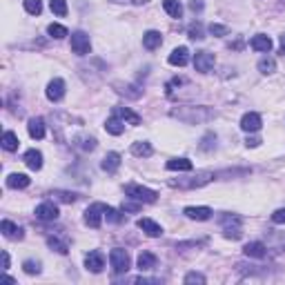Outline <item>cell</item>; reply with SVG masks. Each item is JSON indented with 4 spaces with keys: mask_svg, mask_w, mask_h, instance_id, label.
<instances>
[{
    "mask_svg": "<svg viewBox=\"0 0 285 285\" xmlns=\"http://www.w3.org/2000/svg\"><path fill=\"white\" fill-rule=\"evenodd\" d=\"M105 219H107L109 223H123L125 221V214H123L120 210H114V208H105Z\"/></svg>",
    "mask_w": 285,
    "mask_h": 285,
    "instance_id": "cell-33",
    "label": "cell"
},
{
    "mask_svg": "<svg viewBox=\"0 0 285 285\" xmlns=\"http://www.w3.org/2000/svg\"><path fill=\"white\" fill-rule=\"evenodd\" d=\"M29 183H31L29 176H25V174H9L7 176V185L11 189H25Z\"/></svg>",
    "mask_w": 285,
    "mask_h": 285,
    "instance_id": "cell-28",
    "label": "cell"
},
{
    "mask_svg": "<svg viewBox=\"0 0 285 285\" xmlns=\"http://www.w3.org/2000/svg\"><path fill=\"white\" fill-rule=\"evenodd\" d=\"M272 221L276 223V225H285V208L281 210H276L274 214H272Z\"/></svg>",
    "mask_w": 285,
    "mask_h": 285,
    "instance_id": "cell-44",
    "label": "cell"
},
{
    "mask_svg": "<svg viewBox=\"0 0 285 285\" xmlns=\"http://www.w3.org/2000/svg\"><path fill=\"white\" fill-rule=\"evenodd\" d=\"M105 130L109 134H114V136H120L125 132V120L118 118L116 114H111V118H107V123H105Z\"/></svg>",
    "mask_w": 285,
    "mask_h": 285,
    "instance_id": "cell-24",
    "label": "cell"
},
{
    "mask_svg": "<svg viewBox=\"0 0 285 285\" xmlns=\"http://www.w3.org/2000/svg\"><path fill=\"white\" fill-rule=\"evenodd\" d=\"M18 145H20V141H18V136H16L14 132H5L3 134V149L5 152H16Z\"/></svg>",
    "mask_w": 285,
    "mask_h": 285,
    "instance_id": "cell-29",
    "label": "cell"
},
{
    "mask_svg": "<svg viewBox=\"0 0 285 285\" xmlns=\"http://www.w3.org/2000/svg\"><path fill=\"white\" fill-rule=\"evenodd\" d=\"M22 270L27 274H40V261H25L22 263Z\"/></svg>",
    "mask_w": 285,
    "mask_h": 285,
    "instance_id": "cell-41",
    "label": "cell"
},
{
    "mask_svg": "<svg viewBox=\"0 0 285 285\" xmlns=\"http://www.w3.org/2000/svg\"><path fill=\"white\" fill-rule=\"evenodd\" d=\"M0 230H3L5 238H11V241H20V238L25 236V230H22L20 225H16V223H11V221L0 223Z\"/></svg>",
    "mask_w": 285,
    "mask_h": 285,
    "instance_id": "cell-10",
    "label": "cell"
},
{
    "mask_svg": "<svg viewBox=\"0 0 285 285\" xmlns=\"http://www.w3.org/2000/svg\"><path fill=\"white\" fill-rule=\"evenodd\" d=\"M187 36L192 38V40H203V25L200 22H194V25H189V29H187Z\"/></svg>",
    "mask_w": 285,
    "mask_h": 285,
    "instance_id": "cell-36",
    "label": "cell"
},
{
    "mask_svg": "<svg viewBox=\"0 0 285 285\" xmlns=\"http://www.w3.org/2000/svg\"><path fill=\"white\" fill-rule=\"evenodd\" d=\"M47 33H49L52 38H58V40H60V38L67 36V29H65L63 25H58V22H52V25L47 27Z\"/></svg>",
    "mask_w": 285,
    "mask_h": 285,
    "instance_id": "cell-34",
    "label": "cell"
},
{
    "mask_svg": "<svg viewBox=\"0 0 285 285\" xmlns=\"http://www.w3.org/2000/svg\"><path fill=\"white\" fill-rule=\"evenodd\" d=\"M132 154L138 156V158H149V156L154 154V149H152V145H149L147 141H138V143L132 145Z\"/></svg>",
    "mask_w": 285,
    "mask_h": 285,
    "instance_id": "cell-26",
    "label": "cell"
},
{
    "mask_svg": "<svg viewBox=\"0 0 285 285\" xmlns=\"http://www.w3.org/2000/svg\"><path fill=\"white\" fill-rule=\"evenodd\" d=\"M216 174L214 172H198L194 176H187V178H178V181H170L172 187H178V189H196V187H203L214 178Z\"/></svg>",
    "mask_w": 285,
    "mask_h": 285,
    "instance_id": "cell-2",
    "label": "cell"
},
{
    "mask_svg": "<svg viewBox=\"0 0 285 285\" xmlns=\"http://www.w3.org/2000/svg\"><path fill=\"white\" fill-rule=\"evenodd\" d=\"M214 145H216V134H212V132H210V134H205V136H203V141H200L198 147L203 149V152H208V149H212Z\"/></svg>",
    "mask_w": 285,
    "mask_h": 285,
    "instance_id": "cell-40",
    "label": "cell"
},
{
    "mask_svg": "<svg viewBox=\"0 0 285 285\" xmlns=\"http://www.w3.org/2000/svg\"><path fill=\"white\" fill-rule=\"evenodd\" d=\"M141 210V203H123V212H138Z\"/></svg>",
    "mask_w": 285,
    "mask_h": 285,
    "instance_id": "cell-45",
    "label": "cell"
},
{
    "mask_svg": "<svg viewBox=\"0 0 285 285\" xmlns=\"http://www.w3.org/2000/svg\"><path fill=\"white\" fill-rule=\"evenodd\" d=\"M185 283H205V276L198 274V272H189L185 276Z\"/></svg>",
    "mask_w": 285,
    "mask_h": 285,
    "instance_id": "cell-43",
    "label": "cell"
},
{
    "mask_svg": "<svg viewBox=\"0 0 285 285\" xmlns=\"http://www.w3.org/2000/svg\"><path fill=\"white\" fill-rule=\"evenodd\" d=\"M100 167H103V170L107 172V174H114V172L120 167V154L109 152V154L103 158V163H100Z\"/></svg>",
    "mask_w": 285,
    "mask_h": 285,
    "instance_id": "cell-21",
    "label": "cell"
},
{
    "mask_svg": "<svg viewBox=\"0 0 285 285\" xmlns=\"http://www.w3.org/2000/svg\"><path fill=\"white\" fill-rule=\"evenodd\" d=\"M250 47L254 49V52H270L272 49V38L265 36V33H259V36H254L252 40H250Z\"/></svg>",
    "mask_w": 285,
    "mask_h": 285,
    "instance_id": "cell-17",
    "label": "cell"
},
{
    "mask_svg": "<svg viewBox=\"0 0 285 285\" xmlns=\"http://www.w3.org/2000/svg\"><path fill=\"white\" fill-rule=\"evenodd\" d=\"M105 208H107L105 203H92L87 208V212H85V223H87L89 227H94V230H98V227H100V221H103V216H105Z\"/></svg>",
    "mask_w": 285,
    "mask_h": 285,
    "instance_id": "cell-5",
    "label": "cell"
},
{
    "mask_svg": "<svg viewBox=\"0 0 285 285\" xmlns=\"http://www.w3.org/2000/svg\"><path fill=\"white\" fill-rule=\"evenodd\" d=\"M216 63V58H214V54H210V52H196L194 54V69L200 71V74H208V71L214 67Z\"/></svg>",
    "mask_w": 285,
    "mask_h": 285,
    "instance_id": "cell-7",
    "label": "cell"
},
{
    "mask_svg": "<svg viewBox=\"0 0 285 285\" xmlns=\"http://www.w3.org/2000/svg\"><path fill=\"white\" fill-rule=\"evenodd\" d=\"M160 45H163V36H160V31H147L143 36V47L147 49V52H154V49H158Z\"/></svg>",
    "mask_w": 285,
    "mask_h": 285,
    "instance_id": "cell-16",
    "label": "cell"
},
{
    "mask_svg": "<svg viewBox=\"0 0 285 285\" xmlns=\"http://www.w3.org/2000/svg\"><path fill=\"white\" fill-rule=\"evenodd\" d=\"M241 130L243 132H259L261 130V116L256 114V111H248V114H243L241 118Z\"/></svg>",
    "mask_w": 285,
    "mask_h": 285,
    "instance_id": "cell-11",
    "label": "cell"
},
{
    "mask_svg": "<svg viewBox=\"0 0 285 285\" xmlns=\"http://www.w3.org/2000/svg\"><path fill=\"white\" fill-rule=\"evenodd\" d=\"M172 116L187 123V125H196V123L212 120L216 116V111L210 107H178V109H172Z\"/></svg>",
    "mask_w": 285,
    "mask_h": 285,
    "instance_id": "cell-1",
    "label": "cell"
},
{
    "mask_svg": "<svg viewBox=\"0 0 285 285\" xmlns=\"http://www.w3.org/2000/svg\"><path fill=\"white\" fill-rule=\"evenodd\" d=\"M89 49H92V43H89V36L85 31L71 33V52H74L76 56H87Z\"/></svg>",
    "mask_w": 285,
    "mask_h": 285,
    "instance_id": "cell-6",
    "label": "cell"
},
{
    "mask_svg": "<svg viewBox=\"0 0 285 285\" xmlns=\"http://www.w3.org/2000/svg\"><path fill=\"white\" fill-rule=\"evenodd\" d=\"M189 9L196 14V11H203V0H189Z\"/></svg>",
    "mask_w": 285,
    "mask_h": 285,
    "instance_id": "cell-46",
    "label": "cell"
},
{
    "mask_svg": "<svg viewBox=\"0 0 285 285\" xmlns=\"http://www.w3.org/2000/svg\"><path fill=\"white\" fill-rule=\"evenodd\" d=\"M3 270H9V254L3 252Z\"/></svg>",
    "mask_w": 285,
    "mask_h": 285,
    "instance_id": "cell-49",
    "label": "cell"
},
{
    "mask_svg": "<svg viewBox=\"0 0 285 285\" xmlns=\"http://www.w3.org/2000/svg\"><path fill=\"white\" fill-rule=\"evenodd\" d=\"M25 9H27V14L38 16L43 11V3L40 0H25Z\"/></svg>",
    "mask_w": 285,
    "mask_h": 285,
    "instance_id": "cell-39",
    "label": "cell"
},
{
    "mask_svg": "<svg viewBox=\"0 0 285 285\" xmlns=\"http://www.w3.org/2000/svg\"><path fill=\"white\" fill-rule=\"evenodd\" d=\"M109 263H111V270H114L116 274H125V272L130 270V254H127V250L114 248L109 252Z\"/></svg>",
    "mask_w": 285,
    "mask_h": 285,
    "instance_id": "cell-4",
    "label": "cell"
},
{
    "mask_svg": "<svg viewBox=\"0 0 285 285\" xmlns=\"http://www.w3.org/2000/svg\"><path fill=\"white\" fill-rule=\"evenodd\" d=\"M163 9L172 16V18H181L183 16V5L178 3V0H163Z\"/></svg>",
    "mask_w": 285,
    "mask_h": 285,
    "instance_id": "cell-30",
    "label": "cell"
},
{
    "mask_svg": "<svg viewBox=\"0 0 285 285\" xmlns=\"http://www.w3.org/2000/svg\"><path fill=\"white\" fill-rule=\"evenodd\" d=\"M167 60H170V65H174V67H185L189 63V49L187 47H176Z\"/></svg>",
    "mask_w": 285,
    "mask_h": 285,
    "instance_id": "cell-13",
    "label": "cell"
},
{
    "mask_svg": "<svg viewBox=\"0 0 285 285\" xmlns=\"http://www.w3.org/2000/svg\"><path fill=\"white\" fill-rule=\"evenodd\" d=\"M25 165L29 167V170L38 172L43 167V154L38 152V149H27L25 152Z\"/></svg>",
    "mask_w": 285,
    "mask_h": 285,
    "instance_id": "cell-18",
    "label": "cell"
},
{
    "mask_svg": "<svg viewBox=\"0 0 285 285\" xmlns=\"http://www.w3.org/2000/svg\"><path fill=\"white\" fill-rule=\"evenodd\" d=\"M138 230H143L147 236H152V238H156V236H160V234H163V227H160L158 223H154L152 219H141V221H138Z\"/></svg>",
    "mask_w": 285,
    "mask_h": 285,
    "instance_id": "cell-15",
    "label": "cell"
},
{
    "mask_svg": "<svg viewBox=\"0 0 285 285\" xmlns=\"http://www.w3.org/2000/svg\"><path fill=\"white\" fill-rule=\"evenodd\" d=\"M278 52H281V54L285 56V33L281 36V47H278Z\"/></svg>",
    "mask_w": 285,
    "mask_h": 285,
    "instance_id": "cell-50",
    "label": "cell"
},
{
    "mask_svg": "<svg viewBox=\"0 0 285 285\" xmlns=\"http://www.w3.org/2000/svg\"><path fill=\"white\" fill-rule=\"evenodd\" d=\"M185 216L192 221H210L212 210L210 208H185Z\"/></svg>",
    "mask_w": 285,
    "mask_h": 285,
    "instance_id": "cell-22",
    "label": "cell"
},
{
    "mask_svg": "<svg viewBox=\"0 0 285 285\" xmlns=\"http://www.w3.org/2000/svg\"><path fill=\"white\" fill-rule=\"evenodd\" d=\"M111 3H125V5H145L149 0H111Z\"/></svg>",
    "mask_w": 285,
    "mask_h": 285,
    "instance_id": "cell-48",
    "label": "cell"
},
{
    "mask_svg": "<svg viewBox=\"0 0 285 285\" xmlns=\"http://www.w3.org/2000/svg\"><path fill=\"white\" fill-rule=\"evenodd\" d=\"M243 254L245 256H250V259H265L267 256V248L263 243H259V241H254V243H248L243 248Z\"/></svg>",
    "mask_w": 285,
    "mask_h": 285,
    "instance_id": "cell-14",
    "label": "cell"
},
{
    "mask_svg": "<svg viewBox=\"0 0 285 285\" xmlns=\"http://www.w3.org/2000/svg\"><path fill=\"white\" fill-rule=\"evenodd\" d=\"M210 33H212V36H227V33H230V27L219 25V22H212V25H210Z\"/></svg>",
    "mask_w": 285,
    "mask_h": 285,
    "instance_id": "cell-42",
    "label": "cell"
},
{
    "mask_svg": "<svg viewBox=\"0 0 285 285\" xmlns=\"http://www.w3.org/2000/svg\"><path fill=\"white\" fill-rule=\"evenodd\" d=\"M245 145H248V147H259V145H261V138H256V136L250 138V136H248V141H245Z\"/></svg>",
    "mask_w": 285,
    "mask_h": 285,
    "instance_id": "cell-47",
    "label": "cell"
},
{
    "mask_svg": "<svg viewBox=\"0 0 285 285\" xmlns=\"http://www.w3.org/2000/svg\"><path fill=\"white\" fill-rule=\"evenodd\" d=\"M63 96H65V80H63V78H54V80H49L47 98L52 100V103H58Z\"/></svg>",
    "mask_w": 285,
    "mask_h": 285,
    "instance_id": "cell-9",
    "label": "cell"
},
{
    "mask_svg": "<svg viewBox=\"0 0 285 285\" xmlns=\"http://www.w3.org/2000/svg\"><path fill=\"white\" fill-rule=\"evenodd\" d=\"M36 219L40 221H56L58 219V208L54 203H40L36 208Z\"/></svg>",
    "mask_w": 285,
    "mask_h": 285,
    "instance_id": "cell-12",
    "label": "cell"
},
{
    "mask_svg": "<svg viewBox=\"0 0 285 285\" xmlns=\"http://www.w3.org/2000/svg\"><path fill=\"white\" fill-rule=\"evenodd\" d=\"M156 263H158L156 254H152V252H141V254H138V270H141V272L154 270Z\"/></svg>",
    "mask_w": 285,
    "mask_h": 285,
    "instance_id": "cell-19",
    "label": "cell"
},
{
    "mask_svg": "<svg viewBox=\"0 0 285 285\" xmlns=\"http://www.w3.org/2000/svg\"><path fill=\"white\" fill-rule=\"evenodd\" d=\"M167 170L170 172H192V160L189 158H172V160H167Z\"/></svg>",
    "mask_w": 285,
    "mask_h": 285,
    "instance_id": "cell-27",
    "label": "cell"
},
{
    "mask_svg": "<svg viewBox=\"0 0 285 285\" xmlns=\"http://www.w3.org/2000/svg\"><path fill=\"white\" fill-rule=\"evenodd\" d=\"M49 7L56 16H67V0H49Z\"/></svg>",
    "mask_w": 285,
    "mask_h": 285,
    "instance_id": "cell-35",
    "label": "cell"
},
{
    "mask_svg": "<svg viewBox=\"0 0 285 285\" xmlns=\"http://www.w3.org/2000/svg\"><path fill=\"white\" fill-rule=\"evenodd\" d=\"M27 132H29V136L36 138V141L45 138V120L43 118H31L29 125H27Z\"/></svg>",
    "mask_w": 285,
    "mask_h": 285,
    "instance_id": "cell-25",
    "label": "cell"
},
{
    "mask_svg": "<svg viewBox=\"0 0 285 285\" xmlns=\"http://www.w3.org/2000/svg\"><path fill=\"white\" fill-rule=\"evenodd\" d=\"M78 147H80L83 149V152H94V149H96V138H92V136H89V138H78Z\"/></svg>",
    "mask_w": 285,
    "mask_h": 285,
    "instance_id": "cell-37",
    "label": "cell"
},
{
    "mask_svg": "<svg viewBox=\"0 0 285 285\" xmlns=\"http://www.w3.org/2000/svg\"><path fill=\"white\" fill-rule=\"evenodd\" d=\"M125 194H127V198L138 200V203H154V200L158 198V194H156L154 189L143 187V185H136V183L125 185Z\"/></svg>",
    "mask_w": 285,
    "mask_h": 285,
    "instance_id": "cell-3",
    "label": "cell"
},
{
    "mask_svg": "<svg viewBox=\"0 0 285 285\" xmlns=\"http://www.w3.org/2000/svg\"><path fill=\"white\" fill-rule=\"evenodd\" d=\"M52 196L58 198V200H63V203H74V200L78 198V194H74V192H60V189H56V192H52Z\"/></svg>",
    "mask_w": 285,
    "mask_h": 285,
    "instance_id": "cell-38",
    "label": "cell"
},
{
    "mask_svg": "<svg viewBox=\"0 0 285 285\" xmlns=\"http://www.w3.org/2000/svg\"><path fill=\"white\" fill-rule=\"evenodd\" d=\"M259 71H261V74H274V71H276V60L270 58V56L261 58L259 60Z\"/></svg>",
    "mask_w": 285,
    "mask_h": 285,
    "instance_id": "cell-32",
    "label": "cell"
},
{
    "mask_svg": "<svg viewBox=\"0 0 285 285\" xmlns=\"http://www.w3.org/2000/svg\"><path fill=\"white\" fill-rule=\"evenodd\" d=\"M47 245L52 250H56L58 254H67V252H69V245H67V241H63V238H58V236H49Z\"/></svg>",
    "mask_w": 285,
    "mask_h": 285,
    "instance_id": "cell-31",
    "label": "cell"
},
{
    "mask_svg": "<svg viewBox=\"0 0 285 285\" xmlns=\"http://www.w3.org/2000/svg\"><path fill=\"white\" fill-rule=\"evenodd\" d=\"M114 89L120 94V96H127V98H141L143 89L136 87V85H125V83H114Z\"/></svg>",
    "mask_w": 285,
    "mask_h": 285,
    "instance_id": "cell-20",
    "label": "cell"
},
{
    "mask_svg": "<svg viewBox=\"0 0 285 285\" xmlns=\"http://www.w3.org/2000/svg\"><path fill=\"white\" fill-rule=\"evenodd\" d=\"M85 267H87L89 272H94V274L103 272V267H105V256H103V252H98V250L89 252L85 256Z\"/></svg>",
    "mask_w": 285,
    "mask_h": 285,
    "instance_id": "cell-8",
    "label": "cell"
},
{
    "mask_svg": "<svg viewBox=\"0 0 285 285\" xmlns=\"http://www.w3.org/2000/svg\"><path fill=\"white\" fill-rule=\"evenodd\" d=\"M111 114H116L118 118H123L125 123H130V125H141V116L134 114V111L127 109V107H114V111H111Z\"/></svg>",
    "mask_w": 285,
    "mask_h": 285,
    "instance_id": "cell-23",
    "label": "cell"
}]
</instances>
